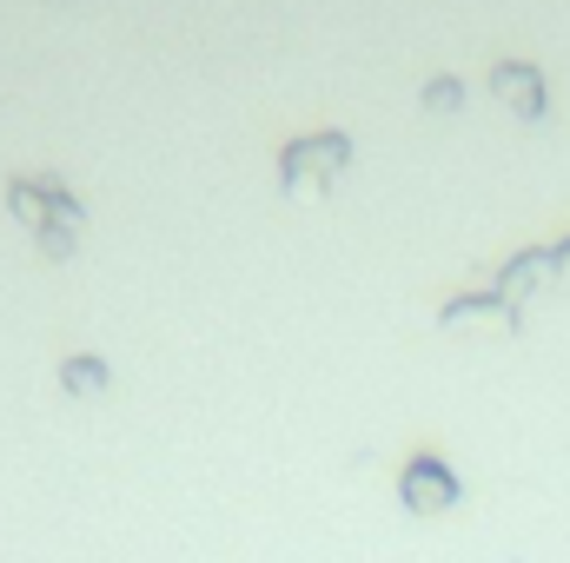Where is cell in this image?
Segmentation results:
<instances>
[{
  "mask_svg": "<svg viewBox=\"0 0 570 563\" xmlns=\"http://www.w3.org/2000/svg\"><path fill=\"white\" fill-rule=\"evenodd\" d=\"M491 93L518 113V120H544L551 113V80H544V67H531V60H498L491 67Z\"/></svg>",
  "mask_w": 570,
  "mask_h": 563,
  "instance_id": "cell-4",
  "label": "cell"
},
{
  "mask_svg": "<svg viewBox=\"0 0 570 563\" xmlns=\"http://www.w3.org/2000/svg\"><path fill=\"white\" fill-rule=\"evenodd\" d=\"M558 279H564V266H558V246H531V253H518V259H504V266H498V285H491V292H498V298L518 312V305H524L538 285H558Z\"/></svg>",
  "mask_w": 570,
  "mask_h": 563,
  "instance_id": "cell-5",
  "label": "cell"
},
{
  "mask_svg": "<svg viewBox=\"0 0 570 563\" xmlns=\"http://www.w3.org/2000/svg\"><path fill=\"white\" fill-rule=\"evenodd\" d=\"M7 199H13V213L33 226V239H40L47 259H73V239H80L87 206H80L67 186H53V179H7Z\"/></svg>",
  "mask_w": 570,
  "mask_h": 563,
  "instance_id": "cell-1",
  "label": "cell"
},
{
  "mask_svg": "<svg viewBox=\"0 0 570 563\" xmlns=\"http://www.w3.org/2000/svg\"><path fill=\"white\" fill-rule=\"evenodd\" d=\"M444 325H464V318H491V325H504V332H518V312L498 298V292H464V298H451L444 312H438Z\"/></svg>",
  "mask_w": 570,
  "mask_h": 563,
  "instance_id": "cell-6",
  "label": "cell"
},
{
  "mask_svg": "<svg viewBox=\"0 0 570 563\" xmlns=\"http://www.w3.org/2000/svg\"><path fill=\"white\" fill-rule=\"evenodd\" d=\"M419 100H425L431 113H458V107H464V80H458V73H438V80H425Z\"/></svg>",
  "mask_w": 570,
  "mask_h": 563,
  "instance_id": "cell-8",
  "label": "cell"
},
{
  "mask_svg": "<svg viewBox=\"0 0 570 563\" xmlns=\"http://www.w3.org/2000/svg\"><path fill=\"white\" fill-rule=\"evenodd\" d=\"M107 358H94V352H73L67 365H60V392L67 398H94V392H107Z\"/></svg>",
  "mask_w": 570,
  "mask_h": 563,
  "instance_id": "cell-7",
  "label": "cell"
},
{
  "mask_svg": "<svg viewBox=\"0 0 570 563\" xmlns=\"http://www.w3.org/2000/svg\"><path fill=\"white\" fill-rule=\"evenodd\" d=\"M458 497H464V484H458V471H451L438 451L405 457V471H399V504H405L412 517H444V511H458Z\"/></svg>",
  "mask_w": 570,
  "mask_h": 563,
  "instance_id": "cell-3",
  "label": "cell"
},
{
  "mask_svg": "<svg viewBox=\"0 0 570 563\" xmlns=\"http://www.w3.org/2000/svg\"><path fill=\"white\" fill-rule=\"evenodd\" d=\"M352 166V134H338V127H325V134H305V140H292L279 152V186L292 199H318V192H332L338 186V172Z\"/></svg>",
  "mask_w": 570,
  "mask_h": 563,
  "instance_id": "cell-2",
  "label": "cell"
},
{
  "mask_svg": "<svg viewBox=\"0 0 570 563\" xmlns=\"http://www.w3.org/2000/svg\"><path fill=\"white\" fill-rule=\"evenodd\" d=\"M558 266H564V273H570V233H564V239H558Z\"/></svg>",
  "mask_w": 570,
  "mask_h": 563,
  "instance_id": "cell-9",
  "label": "cell"
}]
</instances>
